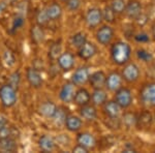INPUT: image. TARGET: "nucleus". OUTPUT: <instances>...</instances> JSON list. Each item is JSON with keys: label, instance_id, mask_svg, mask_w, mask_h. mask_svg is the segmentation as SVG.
<instances>
[{"label": "nucleus", "instance_id": "f257e3e1", "mask_svg": "<svg viewBox=\"0 0 155 153\" xmlns=\"http://www.w3.org/2000/svg\"><path fill=\"white\" fill-rule=\"evenodd\" d=\"M131 55V49L124 42H117L111 48V56L113 61L118 65H124L128 62Z\"/></svg>", "mask_w": 155, "mask_h": 153}, {"label": "nucleus", "instance_id": "f03ea898", "mask_svg": "<svg viewBox=\"0 0 155 153\" xmlns=\"http://www.w3.org/2000/svg\"><path fill=\"white\" fill-rule=\"evenodd\" d=\"M0 101L4 108H12L18 101L17 89L9 84H4L0 87Z\"/></svg>", "mask_w": 155, "mask_h": 153}, {"label": "nucleus", "instance_id": "7ed1b4c3", "mask_svg": "<svg viewBox=\"0 0 155 153\" xmlns=\"http://www.w3.org/2000/svg\"><path fill=\"white\" fill-rule=\"evenodd\" d=\"M115 92V101L121 107V109H126L132 104V94L129 89L121 87Z\"/></svg>", "mask_w": 155, "mask_h": 153}, {"label": "nucleus", "instance_id": "20e7f679", "mask_svg": "<svg viewBox=\"0 0 155 153\" xmlns=\"http://www.w3.org/2000/svg\"><path fill=\"white\" fill-rule=\"evenodd\" d=\"M26 79L30 86L34 89H39L44 84L41 72V71L36 69L35 67H28L26 69Z\"/></svg>", "mask_w": 155, "mask_h": 153}, {"label": "nucleus", "instance_id": "39448f33", "mask_svg": "<svg viewBox=\"0 0 155 153\" xmlns=\"http://www.w3.org/2000/svg\"><path fill=\"white\" fill-rule=\"evenodd\" d=\"M114 37V30L111 26H104L101 27L96 31V39L102 46H107V45L111 44L112 39Z\"/></svg>", "mask_w": 155, "mask_h": 153}, {"label": "nucleus", "instance_id": "423d86ee", "mask_svg": "<svg viewBox=\"0 0 155 153\" xmlns=\"http://www.w3.org/2000/svg\"><path fill=\"white\" fill-rule=\"evenodd\" d=\"M122 78L128 83H134L139 80L140 78V68L137 64L128 63L124 66L122 71Z\"/></svg>", "mask_w": 155, "mask_h": 153}, {"label": "nucleus", "instance_id": "0eeeda50", "mask_svg": "<svg viewBox=\"0 0 155 153\" xmlns=\"http://www.w3.org/2000/svg\"><path fill=\"white\" fill-rule=\"evenodd\" d=\"M102 21V11L97 7L90 8L86 14V22L90 28H96Z\"/></svg>", "mask_w": 155, "mask_h": 153}, {"label": "nucleus", "instance_id": "6e6552de", "mask_svg": "<svg viewBox=\"0 0 155 153\" xmlns=\"http://www.w3.org/2000/svg\"><path fill=\"white\" fill-rule=\"evenodd\" d=\"M122 81H123V78L121 75L117 72H112L111 74H109L107 76L106 79V85L107 90L110 91H117L119 88L122 87Z\"/></svg>", "mask_w": 155, "mask_h": 153}, {"label": "nucleus", "instance_id": "1a4fd4ad", "mask_svg": "<svg viewBox=\"0 0 155 153\" xmlns=\"http://www.w3.org/2000/svg\"><path fill=\"white\" fill-rule=\"evenodd\" d=\"M57 64L63 72H69L74 66V56L71 52H64L57 58Z\"/></svg>", "mask_w": 155, "mask_h": 153}, {"label": "nucleus", "instance_id": "9d476101", "mask_svg": "<svg viewBox=\"0 0 155 153\" xmlns=\"http://www.w3.org/2000/svg\"><path fill=\"white\" fill-rule=\"evenodd\" d=\"M78 55L80 56V58L83 59V60H89L91 59L92 57H94L97 53V47L93 42H88L87 41L85 44L82 46L80 49H78Z\"/></svg>", "mask_w": 155, "mask_h": 153}, {"label": "nucleus", "instance_id": "9b49d317", "mask_svg": "<svg viewBox=\"0 0 155 153\" xmlns=\"http://www.w3.org/2000/svg\"><path fill=\"white\" fill-rule=\"evenodd\" d=\"M89 77H90V72L87 67H79L78 69L74 71V72L71 76V82L74 85L78 86H82V85L86 84L89 81Z\"/></svg>", "mask_w": 155, "mask_h": 153}, {"label": "nucleus", "instance_id": "f8f14e48", "mask_svg": "<svg viewBox=\"0 0 155 153\" xmlns=\"http://www.w3.org/2000/svg\"><path fill=\"white\" fill-rule=\"evenodd\" d=\"M74 93H76V91H74V84L72 82H67L60 89L59 98L61 99V101L68 104V102L72 101Z\"/></svg>", "mask_w": 155, "mask_h": 153}, {"label": "nucleus", "instance_id": "ddd939ff", "mask_svg": "<svg viewBox=\"0 0 155 153\" xmlns=\"http://www.w3.org/2000/svg\"><path fill=\"white\" fill-rule=\"evenodd\" d=\"M141 99L145 105L155 107V84L145 86L141 92Z\"/></svg>", "mask_w": 155, "mask_h": 153}, {"label": "nucleus", "instance_id": "4468645a", "mask_svg": "<svg viewBox=\"0 0 155 153\" xmlns=\"http://www.w3.org/2000/svg\"><path fill=\"white\" fill-rule=\"evenodd\" d=\"M106 79L107 76L104 72L97 71L90 75L88 82L90 83V85H91V87L93 89H98V88H102L106 85Z\"/></svg>", "mask_w": 155, "mask_h": 153}, {"label": "nucleus", "instance_id": "2eb2a0df", "mask_svg": "<svg viewBox=\"0 0 155 153\" xmlns=\"http://www.w3.org/2000/svg\"><path fill=\"white\" fill-rule=\"evenodd\" d=\"M91 100V95L88 92V90L85 88H80L79 90H77L76 93H74V99L72 102L76 104L77 106H85V105H88Z\"/></svg>", "mask_w": 155, "mask_h": 153}, {"label": "nucleus", "instance_id": "dca6fc26", "mask_svg": "<svg viewBox=\"0 0 155 153\" xmlns=\"http://www.w3.org/2000/svg\"><path fill=\"white\" fill-rule=\"evenodd\" d=\"M124 12H126L128 18L136 20L142 12V5L140 3V1H137V0H130L128 3H126L125 11Z\"/></svg>", "mask_w": 155, "mask_h": 153}, {"label": "nucleus", "instance_id": "f3484780", "mask_svg": "<svg viewBox=\"0 0 155 153\" xmlns=\"http://www.w3.org/2000/svg\"><path fill=\"white\" fill-rule=\"evenodd\" d=\"M57 108L58 107H57L53 101L47 100V101H44L41 106H39L38 111L41 116H44L46 118H53L55 113L57 111Z\"/></svg>", "mask_w": 155, "mask_h": 153}, {"label": "nucleus", "instance_id": "a211bd4d", "mask_svg": "<svg viewBox=\"0 0 155 153\" xmlns=\"http://www.w3.org/2000/svg\"><path fill=\"white\" fill-rule=\"evenodd\" d=\"M77 142H78V144L86 147L87 149L94 148L96 144V140H95V138H94V135L89 134V132H82V134H79V135H78V138H77Z\"/></svg>", "mask_w": 155, "mask_h": 153}, {"label": "nucleus", "instance_id": "6ab92c4d", "mask_svg": "<svg viewBox=\"0 0 155 153\" xmlns=\"http://www.w3.org/2000/svg\"><path fill=\"white\" fill-rule=\"evenodd\" d=\"M18 150V144L15 138H0V151L15 152Z\"/></svg>", "mask_w": 155, "mask_h": 153}, {"label": "nucleus", "instance_id": "aec40b11", "mask_svg": "<svg viewBox=\"0 0 155 153\" xmlns=\"http://www.w3.org/2000/svg\"><path fill=\"white\" fill-rule=\"evenodd\" d=\"M64 125H65L67 130L76 132L81 129L82 125H83V122H82V119L80 117L74 116V115H69V116L66 117Z\"/></svg>", "mask_w": 155, "mask_h": 153}, {"label": "nucleus", "instance_id": "412c9836", "mask_svg": "<svg viewBox=\"0 0 155 153\" xmlns=\"http://www.w3.org/2000/svg\"><path fill=\"white\" fill-rule=\"evenodd\" d=\"M46 12L48 15L50 21H56V20L61 18L63 11H62V7L58 2H53L48 5V7L46 8Z\"/></svg>", "mask_w": 155, "mask_h": 153}, {"label": "nucleus", "instance_id": "4be33fe9", "mask_svg": "<svg viewBox=\"0 0 155 153\" xmlns=\"http://www.w3.org/2000/svg\"><path fill=\"white\" fill-rule=\"evenodd\" d=\"M80 115L83 119L87 120V121H93L97 118V111L94 107V105H85L82 106L80 109Z\"/></svg>", "mask_w": 155, "mask_h": 153}, {"label": "nucleus", "instance_id": "5701e85b", "mask_svg": "<svg viewBox=\"0 0 155 153\" xmlns=\"http://www.w3.org/2000/svg\"><path fill=\"white\" fill-rule=\"evenodd\" d=\"M104 112L107 117H118L121 112V107L115 100H107L104 105Z\"/></svg>", "mask_w": 155, "mask_h": 153}, {"label": "nucleus", "instance_id": "b1692460", "mask_svg": "<svg viewBox=\"0 0 155 153\" xmlns=\"http://www.w3.org/2000/svg\"><path fill=\"white\" fill-rule=\"evenodd\" d=\"M152 122H153V116L149 111H144L141 113L139 117L137 118V126L141 129L148 128L151 126Z\"/></svg>", "mask_w": 155, "mask_h": 153}, {"label": "nucleus", "instance_id": "393cba45", "mask_svg": "<svg viewBox=\"0 0 155 153\" xmlns=\"http://www.w3.org/2000/svg\"><path fill=\"white\" fill-rule=\"evenodd\" d=\"M107 100V94L102 88L94 89L91 95V101L94 106H104V102Z\"/></svg>", "mask_w": 155, "mask_h": 153}, {"label": "nucleus", "instance_id": "a878e982", "mask_svg": "<svg viewBox=\"0 0 155 153\" xmlns=\"http://www.w3.org/2000/svg\"><path fill=\"white\" fill-rule=\"evenodd\" d=\"M38 147L44 152H51L55 149V142L50 135H44L38 139Z\"/></svg>", "mask_w": 155, "mask_h": 153}, {"label": "nucleus", "instance_id": "bb28decb", "mask_svg": "<svg viewBox=\"0 0 155 153\" xmlns=\"http://www.w3.org/2000/svg\"><path fill=\"white\" fill-rule=\"evenodd\" d=\"M30 34H31V38L32 42L36 45H39L41 42H44L45 39V32L42 30V27L39 25H34L31 27L30 30Z\"/></svg>", "mask_w": 155, "mask_h": 153}, {"label": "nucleus", "instance_id": "cd10ccee", "mask_svg": "<svg viewBox=\"0 0 155 153\" xmlns=\"http://www.w3.org/2000/svg\"><path fill=\"white\" fill-rule=\"evenodd\" d=\"M86 42H87V36L84 32H77L71 38V45L74 48H77V49H80Z\"/></svg>", "mask_w": 155, "mask_h": 153}, {"label": "nucleus", "instance_id": "c85d7f7f", "mask_svg": "<svg viewBox=\"0 0 155 153\" xmlns=\"http://www.w3.org/2000/svg\"><path fill=\"white\" fill-rule=\"evenodd\" d=\"M17 135H19V130L14 126H9L8 124L5 125L4 127L0 128V138H15L18 137Z\"/></svg>", "mask_w": 155, "mask_h": 153}, {"label": "nucleus", "instance_id": "c756f323", "mask_svg": "<svg viewBox=\"0 0 155 153\" xmlns=\"http://www.w3.org/2000/svg\"><path fill=\"white\" fill-rule=\"evenodd\" d=\"M66 117H67V114L65 112V109L61 107H58L54 117L52 118V119L54 120L55 123L57 125H61V124H64V122H65V120H66Z\"/></svg>", "mask_w": 155, "mask_h": 153}, {"label": "nucleus", "instance_id": "7c9ffc66", "mask_svg": "<svg viewBox=\"0 0 155 153\" xmlns=\"http://www.w3.org/2000/svg\"><path fill=\"white\" fill-rule=\"evenodd\" d=\"M62 53V46L59 42H56L50 47L49 49V57L52 60H57V58Z\"/></svg>", "mask_w": 155, "mask_h": 153}, {"label": "nucleus", "instance_id": "2f4dec72", "mask_svg": "<svg viewBox=\"0 0 155 153\" xmlns=\"http://www.w3.org/2000/svg\"><path fill=\"white\" fill-rule=\"evenodd\" d=\"M115 19H116V12L113 11L111 5H107L102 11V20H104L107 23H114Z\"/></svg>", "mask_w": 155, "mask_h": 153}, {"label": "nucleus", "instance_id": "473e14b6", "mask_svg": "<svg viewBox=\"0 0 155 153\" xmlns=\"http://www.w3.org/2000/svg\"><path fill=\"white\" fill-rule=\"evenodd\" d=\"M126 2L125 0H112L111 7L116 14H122L125 11Z\"/></svg>", "mask_w": 155, "mask_h": 153}, {"label": "nucleus", "instance_id": "72a5a7b5", "mask_svg": "<svg viewBox=\"0 0 155 153\" xmlns=\"http://www.w3.org/2000/svg\"><path fill=\"white\" fill-rule=\"evenodd\" d=\"M3 63L7 67H12L16 64V57L11 50H6L3 53Z\"/></svg>", "mask_w": 155, "mask_h": 153}, {"label": "nucleus", "instance_id": "f704fd0d", "mask_svg": "<svg viewBox=\"0 0 155 153\" xmlns=\"http://www.w3.org/2000/svg\"><path fill=\"white\" fill-rule=\"evenodd\" d=\"M49 18H48V15L46 12V8L45 9H41L36 14V23L39 26H46L47 24L49 23Z\"/></svg>", "mask_w": 155, "mask_h": 153}, {"label": "nucleus", "instance_id": "c9c22d12", "mask_svg": "<svg viewBox=\"0 0 155 153\" xmlns=\"http://www.w3.org/2000/svg\"><path fill=\"white\" fill-rule=\"evenodd\" d=\"M137 116L134 113H126L123 115V119H122V123L126 125L127 127H131L132 125L137 124Z\"/></svg>", "mask_w": 155, "mask_h": 153}, {"label": "nucleus", "instance_id": "e433bc0d", "mask_svg": "<svg viewBox=\"0 0 155 153\" xmlns=\"http://www.w3.org/2000/svg\"><path fill=\"white\" fill-rule=\"evenodd\" d=\"M8 84L12 85V87H15L16 89H18L20 83H21V74L20 72H14L8 78Z\"/></svg>", "mask_w": 155, "mask_h": 153}, {"label": "nucleus", "instance_id": "4c0bfd02", "mask_svg": "<svg viewBox=\"0 0 155 153\" xmlns=\"http://www.w3.org/2000/svg\"><path fill=\"white\" fill-rule=\"evenodd\" d=\"M24 23H25L24 17H22V16L15 17L14 20H12V32L17 31V30L20 29L21 27H23Z\"/></svg>", "mask_w": 155, "mask_h": 153}, {"label": "nucleus", "instance_id": "58836bf2", "mask_svg": "<svg viewBox=\"0 0 155 153\" xmlns=\"http://www.w3.org/2000/svg\"><path fill=\"white\" fill-rule=\"evenodd\" d=\"M137 58L141 59L142 61H145V62H149L153 59L152 54L150 53V52L146 51V50H143V49L139 50V51L137 52Z\"/></svg>", "mask_w": 155, "mask_h": 153}, {"label": "nucleus", "instance_id": "ea45409f", "mask_svg": "<svg viewBox=\"0 0 155 153\" xmlns=\"http://www.w3.org/2000/svg\"><path fill=\"white\" fill-rule=\"evenodd\" d=\"M65 3L69 11L74 12L78 11L80 8V6H81V0H67Z\"/></svg>", "mask_w": 155, "mask_h": 153}, {"label": "nucleus", "instance_id": "a19ab883", "mask_svg": "<svg viewBox=\"0 0 155 153\" xmlns=\"http://www.w3.org/2000/svg\"><path fill=\"white\" fill-rule=\"evenodd\" d=\"M136 21H137V23L139 25L143 26V25H145L147 23V16H146V15H144L143 12H141V15H140V16L136 19Z\"/></svg>", "mask_w": 155, "mask_h": 153}, {"label": "nucleus", "instance_id": "79ce46f5", "mask_svg": "<svg viewBox=\"0 0 155 153\" xmlns=\"http://www.w3.org/2000/svg\"><path fill=\"white\" fill-rule=\"evenodd\" d=\"M89 149H87L86 147L82 146V145L78 144L76 147H74V149H72V152H76V153H87L88 152Z\"/></svg>", "mask_w": 155, "mask_h": 153}, {"label": "nucleus", "instance_id": "37998d69", "mask_svg": "<svg viewBox=\"0 0 155 153\" xmlns=\"http://www.w3.org/2000/svg\"><path fill=\"white\" fill-rule=\"evenodd\" d=\"M134 38H136V41H137V42H148V41H149V36L147 35V34H145V33L137 34V35L134 36Z\"/></svg>", "mask_w": 155, "mask_h": 153}, {"label": "nucleus", "instance_id": "c03bdc74", "mask_svg": "<svg viewBox=\"0 0 155 153\" xmlns=\"http://www.w3.org/2000/svg\"><path fill=\"white\" fill-rule=\"evenodd\" d=\"M7 124H8V119H7V117L5 116V115H3V114L0 113V128L4 127Z\"/></svg>", "mask_w": 155, "mask_h": 153}, {"label": "nucleus", "instance_id": "a18cd8bd", "mask_svg": "<svg viewBox=\"0 0 155 153\" xmlns=\"http://www.w3.org/2000/svg\"><path fill=\"white\" fill-rule=\"evenodd\" d=\"M151 31H152V35H153V37L155 38V24L152 26V29H151Z\"/></svg>", "mask_w": 155, "mask_h": 153}, {"label": "nucleus", "instance_id": "49530a36", "mask_svg": "<svg viewBox=\"0 0 155 153\" xmlns=\"http://www.w3.org/2000/svg\"><path fill=\"white\" fill-rule=\"evenodd\" d=\"M60 1H62V2H66L67 0H60Z\"/></svg>", "mask_w": 155, "mask_h": 153}, {"label": "nucleus", "instance_id": "de8ad7c7", "mask_svg": "<svg viewBox=\"0 0 155 153\" xmlns=\"http://www.w3.org/2000/svg\"><path fill=\"white\" fill-rule=\"evenodd\" d=\"M153 119H154V120H155V115H154V117H153Z\"/></svg>", "mask_w": 155, "mask_h": 153}]
</instances>
